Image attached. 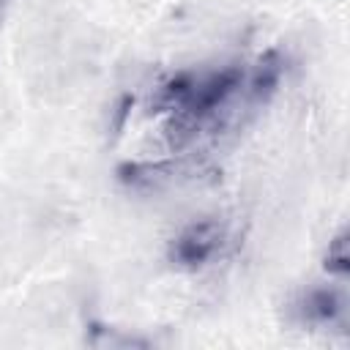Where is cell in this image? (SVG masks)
Here are the masks:
<instances>
[{
	"mask_svg": "<svg viewBox=\"0 0 350 350\" xmlns=\"http://www.w3.org/2000/svg\"><path fill=\"white\" fill-rule=\"evenodd\" d=\"M221 241H224V224L219 219H200L175 238L170 257L183 268H197L219 252Z\"/></svg>",
	"mask_w": 350,
	"mask_h": 350,
	"instance_id": "cell-1",
	"label": "cell"
},
{
	"mask_svg": "<svg viewBox=\"0 0 350 350\" xmlns=\"http://www.w3.org/2000/svg\"><path fill=\"white\" fill-rule=\"evenodd\" d=\"M342 309V301L334 290H312L304 301V317L312 323H331Z\"/></svg>",
	"mask_w": 350,
	"mask_h": 350,
	"instance_id": "cell-2",
	"label": "cell"
},
{
	"mask_svg": "<svg viewBox=\"0 0 350 350\" xmlns=\"http://www.w3.org/2000/svg\"><path fill=\"white\" fill-rule=\"evenodd\" d=\"M347 262H350V254H347V241H345V235H339V238L331 243V249H328L325 268H328L331 273H345V271H347Z\"/></svg>",
	"mask_w": 350,
	"mask_h": 350,
	"instance_id": "cell-3",
	"label": "cell"
}]
</instances>
